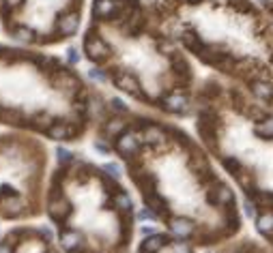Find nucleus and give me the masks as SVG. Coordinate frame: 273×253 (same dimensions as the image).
Returning a JSON list of instances; mask_svg holds the SVG:
<instances>
[{"mask_svg": "<svg viewBox=\"0 0 273 253\" xmlns=\"http://www.w3.org/2000/svg\"><path fill=\"white\" fill-rule=\"evenodd\" d=\"M22 210H24V202L19 200L17 195L4 200V212H7V215H19Z\"/></svg>", "mask_w": 273, "mask_h": 253, "instance_id": "obj_13", "label": "nucleus"}, {"mask_svg": "<svg viewBox=\"0 0 273 253\" xmlns=\"http://www.w3.org/2000/svg\"><path fill=\"white\" fill-rule=\"evenodd\" d=\"M243 215H245L247 219H252V217H256V208H254V204H252L250 200H245V202H243Z\"/></svg>", "mask_w": 273, "mask_h": 253, "instance_id": "obj_25", "label": "nucleus"}, {"mask_svg": "<svg viewBox=\"0 0 273 253\" xmlns=\"http://www.w3.org/2000/svg\"><path fill=\"white\" fill-rule=\"evenodd\" d=\"M110 107H112V110H116V112H121V114L127 112V105L121 101V99H112V101H110Z\"/></svg>", "mask_w": 273, "mask_h": 253, "instance_id": "obj_27", "label": "nucleus"}, {"mask_svg": "<svg viewBox=\"0 0 273 253\" xmlns=\"http://www.w3.org/2000/svg\"><path fill=\"white\" fill-rule=\"evenodd\" d=\"M163 107L172 114H183V112H187V107H190V101H187L185 95L175 92V95H168L166 99H163Z\"/></svg>", "mask_w": 273, "mask_h": 253, "instance_id": "obj_2", "label": "nucleus"}, {"mask_svg": "<svg viewBox=\"0 0 273 253\" xmlns=\"http://www.w3.org/2000/svg\"><path fill=\"white\" fill-rule=\"evenodd\" d=\"M95 150H99L101 155H108V152H110V146H108V144L103 142V140H97V142H95Z\"/></svg>", "mask_w": 273, "mask_h": 253, "instance_id": "obj_28", "label": "nucleus"}, {"mask_svg": "<svg viewBox=\"0 0 273 253\" xmlns=\"http://www.w3.org/2000/svg\"><path fill=\"white\" fill-rule=\"evenodd\" d=\"M256 133L262 137H273V116L267 118V120H262L260 125L256 127Z\"/></svg>", "mask_w": 273, "mask_h": 253, "instance_id": "obj_17", "label": "nucleus"}, {"mask_svg": "<svg viewBox=\"0 0 273 253\" xmlns=\"http://www.w3.org/2000/svg\"><path fill=\"white\" fill-rule=\"evenodd\" d=\"M48 135L54 137V140H67V137L71 135V129L67 125H63V122H54V125H49V129H48Z\"/></svg>", "mask_w": 273, "mask_h": 253, "instance_id": "obj_10", "label": "nucleus"}, {"mask_svg": "<svg viewBox=\"0 0 273 253\" xmlns=\"http://www.w3.org/2000/svg\"><path fill=\"white\" fill-rule=\"evenodd\" d=\"M215 200L220 202V204H232V202H235V195H232V191L228 189V187H220V189L215 191Z\"/></svg>", "mask_w": 273, "mask_h": 253, "instance_id": "obj_16", "label": "nucleus"}, {"mask_svg": "<svg viewBox=\"0 0 273 253\" xmlns=\"http://www.w3.org/2000/svg\"><path fill=\"white\" fill-rule=\"evenodd\" d=\"M41 236L46 238V240H52V238H54V232H52V227L43 225V227H41Z\"/></svg>", "mask_w": 273, "mask_h": 253, "instance_id": "obj_30", "label": "nucleus"}, {"mask_svg": "<svg viewBox=\"0 0 273 253\" xmlns=\"http://www.w3.org/2000/svg\"><path fill=\"white\" fill-rule=\"evenodd\" d=\"M103 172H106L108 176H112V178H121V174H123V170H121V165L118 163H114V161H108L106 165H103Z\"/></svg>", "mask_w": 273, "mask_h": 253, "instance_id": "obj_18", "label": "nucleus"}, {"mask_svg": "<svg viewBox=\"0 0 273 253\" xmlns=\"http://www.w3.org/2000/svg\"><path fill=\"white\" fill-rule=\"evenodd\" d=\"M190 2H198V0H190Z\"/></svg>", "mask_w": 273, "mask_h": 253, "instance_id": "obj_34", "label": "nucleus"}, {"mask_svg": "<svg viewBox=\"0 0 273 253\" xmlns=\"http://www.w3.org/2000/svg\"><path fill=\"white\" fill-rule=\"evenodd\" d=\"M123 131V120H110L106 125V133L108 135H116V133Z\"/></svg>", "mask_w": 273, "mask_h": 253, "instance_id": "obj_21", "label": "nucleus"}, {"mask_svg": "<svg viewBox=\"0 0 273 253\" xmlns=\"http://www.w3.org/2000/svg\"><path fill=\"white\" fill-rule=\"evenodd\" d=\"M116 150L123 155H131L138 150V137L133 133H121L116 140Z\"/></svg>", "mask_w": 273, "mask_h": 253, "instance_id": "obj_4", "label": "nucleus"}, {"mask_svg": "<svg viewBox=\"0 0 273 253\" xmlns=\"http://www.w3.org/2000/svg\"><path fill=\"white\" fill-rule=\"evenodd\" d=\"M7 2V7H17V4H22V0H4Z\"/></svg>", "mask_w": 273, "mask_h": 253, "instance_id": "obj_32", "label": "nucleus"}, {"mask_svg": "<svg viewBox=\"0 0 273 253\" xmlns=\"http://www.w3.org/2000/svg\"><path fill=\"white\" fill-rule=\"evenodd\" d=\"M256 227L262 232V234H271L273 232V212H262L256 219Z\"/></svg>", "mask_w": 273, "mask_h": 253, "instance_id": "obj_12", "label": "nucleus"}, {"mask_svg": "<svg viewBox=\"0 0 273 253\" xmlns=\"http://www.w3.org/2000/svg\"><path fill=\"white\" fill-rule=\"evenodd\" d=\"M161 131H160V129H157V127H148L146 129V140L148 142H161Z\"/></svg>", "mask_w": 273, "mask_h": 253, "instance_id": "obj_23", "label": "nucleus"}, {"mask_svg": "<svg viewBox=\"0 0 273 253\" xmlns=\"http://www.w3.org/2000/svg\"><path fill=\"white\" fill-rule=\"evenodd\" d=\"M175 253H192V251H190V247H187L185 242H177V245H175Z\"/></svg>", "mask_w": 273, "mask_h": 253, "instance_id": "obj_31", "label": "nucleus"}, {"mask_svg": "<svg viewBox=\"0 0 273 253\" xmlns=\"http://www.w3.org/2000/svg\"><path fill=\"white\" fill-rule=\"evenodd\" d=\"M0 253H13V249L9 245H0Z\"/></svg>", "mask_w": 273, "mask_h": 253, "instance_id": "obj_33", "label": "nucleus"}, {"mask_svg": "<svg viewBox=\"0 0 273 253\" xmlns=\"http://www.w3.org/2000/svg\"><path fill=\"white\" fill-rule=\"evenodd\" d=\"M170 230L172 234H175L177 238H190L193 234V223L190 219H183V217H178V219H175L170 223Z\"/></svg>", "mask_w": 273, "mask_h": 253, "instance_id": "obj_5", "label": "nucleus"}, {"mask_svg": "<svg viewBox=\"0 0 273 253\" xmlns=\"http://www.w3.org/2000/svg\"><path fill=\"white\" fill-rule=\"evenodd\" d=\"M116 86L121 88V90L129 92V95L140 97V86H138V79L133 75H129V73H118V75H116Z\"/></svg>", "mask_w": 273, "mask_h": 253, "instance_id": "obj_3", "label": "nucleus"}, {"mask_svg": "<svg viewBox=\"0 0 273 253\" xmlns=\"http://www.w3.org/2000/svg\"><path fill=\"white\" fill-rule=\"evenodd\" d=\"M84 49H86L88 58L91 60H101V58H106L108 54H110V47L106 45V41L99 37H86V41H84Z\"/></svg>", "mask_w": 273, "mask_h": 253, "instance_id": "obj_1", "label": "nucleus"}, {"mask_svg": "<svg viewBox=\"0 0 273 253\" xmlns=\"http://www.w3.org/2000/svg\"><path fill=\"white\" fill-rule=\"evenodd\" d=\"M67 60H69V64H78L80 62V52H78L76 47H69L67 49Z\"/></svg>", "mask_w": 273, "mask_h": 253, "instance_id": "obj_26", "label": "nucleus"}, {"mask_svg": "<svg viewBox=\"0 0 273 253\" xmlns=\"http://www.w3.org/2000/svg\"><path fill=\"white\" fill-rule=\"evenodd\" d=\"M118 9V2L116 0H95V7H93V11H95L97 17H110L116 13Z\"/></svg>", "mask_w": 273, "mask_h": 253, "instance_id": "obj_6", "label": "nucleus"}, {"mask_svg": "<svg viewBox=\"0 0 273 253\" xmlns=\"http://www.w3.org/2000/svg\"><path fill=\"white\" fill-rule=\"evenodd\" d=\"M48 212H49V217H52V219L63 221L64 217L69 215V206L64 204L63 200H52V202H49V206H48Z\"/></svg>", "mask_w": 273, "mask_h": 253, "instance_id": "obj_9", "label": "nucleus"}, {"mask_svg": "<svg viewBox=\"0 0 273 253\" xmlns=\"http://www.w3.org/2000/svg\"><path fill=\"white\" fill-rule=\"evenodd\" d=\"M114 204H116L118 210H125V212H129L133 208V202H131V197H129L127 193H116V197H114Z\"/></svg>", "mask_w": 273, "mask_h": 253, "instance_id": "obj_15", "label": "nucleus"}, {"mask_svg": "<svg viewBox=\"0 0 273 253\" xmlns=\"http://www.w3.org/2000/svg\"><path fill=\"white\" fill-rule=\"evenodd\" d=\"M254 95L258 99H262V101H267V99L273 97V86L269 82H256L254 84Z\"/></svg>", "mask_w": 273, "mask_h": 253, "instance_id": "obj_14", "label": "nucleus"}, {"mask_svg": "<svg viewBox=\"0 0 273 253\" xmlns=\"http://www.w3.org/2000/svg\"><path fill=\"white\" fill-rule=\"evenodd\" d=\"M61 245H63V249H67V251L76 249V247L80 245V234H78V232H63Z\"/></svg>", "mask_w": 273, "mask_h": 253, "instance_id": "obj_11", "label": "nucleus"}, {"mask_svg": "<svg viewBox=\"0 0 273 253\" xmlns=\"http://www.w3.org/2000/svg\"><path fill=\"white\" fill-rule=\"evenodd\" d=\"M16 39H17V41H22V43L32 41V30H31V28H17V30H16Z\"/></svg>", "mask_w": 273, "mask_h": 253, "instance_id": "obj_20", "label": "nucleus"}, {"mask_svg": "<svg viewBox=\"0 0 273 253\" xmlns=\"http://www.w3.org/2000/svg\"><path fill=\"white\" fill-rule=\"evenodd\" d=\"M88 77H91L93 82H99V84H103V82H106V79H108L106 71H103V69H97V67L88 69Z\"/></svg>", "mask_w": 273, "mask_h": 253, "instance_id": "obj_19", "label": "nucleus"}, {"mask_svg": "<svg viewBox=\"0 0 273 253\" xmlns=\"http://www.w3.org/2000/svg\"><path fill=\"white\" fill-rule=\"evenodd\" d=\"M80 28V15L78 13H69V15H64L61 22H58V30L63 34H73Z\"/></svg>", "mask_w": 273, "mask_h": 253, "instance_id": "obj_8", "label": "nucleus"}, {"mask_svg": "<svg viewBox=\"0 0 273 253\" xmlns=\"http://www.w3.org/2000/svg\"><path fill=\"white\" fill-rule=\"evenodd\" d=\"M140 234L142 236H153V234H157V232H155V227H153V225H142L140 227Z\"/></svg>", "mask_w": 273, "mask_h": 253, "instance_id": "obj_29", "label": "nucleus"}, {"mask_svg": "<svg viewBox=\"0 0 273 253\" xmlns=\"http://www.w3.org/2000/svg\"><path fill=\"white\" fill-rule=\"evenodd\" d=\"M136 217H138V221H153L155 219V212H153L151 208H140Z\"/></svg>", "mask_w": 273, "mask_h": 253, "instance_id": "obj_24", "label": "nucleus"}, {"mask_svg": "<svg viewBox=\"0 0 273 253\" xmlns=\"http://www.w3.org/2000/svg\"><path fill=\"white\" fill-rule=\"evenodd\" d=\"M166 240H168V238L163 236V234H153V236H148L146 240L142 242L140 253H157L163 245H166Z\"/></svg>", "mask_w": 273, "mask_h": 253, "instance_id": "obj_7", "label": "nucleus"}, {"mask_svg": "<svg viewBox=\"0 0 273 253\" xmlns=\"http://www.w3.org/2000/svg\"><path fill=\"white\" fill-rule=\"evenodd\" d=\"M56 155H58V161L61 163H69V161H73V152L69 150V148H58L56 150Z\"/></svg>", "mask_w": 273, "mask_h": 253, "instance_id": "obj_22", "label": "nucleus"}]
</instances>
